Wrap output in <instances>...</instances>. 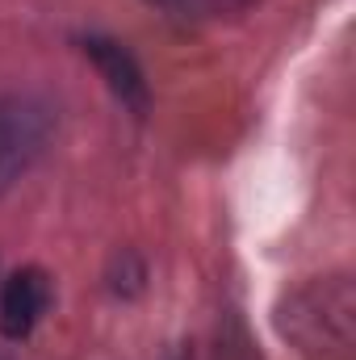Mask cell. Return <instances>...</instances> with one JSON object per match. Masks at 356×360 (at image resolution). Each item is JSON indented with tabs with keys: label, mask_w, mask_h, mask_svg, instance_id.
Returning <instances> with one entry per match:
<instances>
[{
	"label": "cell",
	"mask_w": 356,
	"mask_h": 360,
	"mask_svg": "<svg viewBox=\"0 0 356 360\" xmlns=\"http://www.w3.org/2000/svg\"><path fill=\"white\" fill-rule=\"evenodd\" d=\"M46 134H51V117L38 101L25 96L0 101V193L13 180H21V172L42 155Z\"/></svg>",
	"instance_id": "cell-1"
},
{
	"label": "cell",
	"mask_w": 356,
	"mask_h": 360,
	"mask_svg": "<svg viewBox=\"0 0 356 360\" xmlns=\"http://www.w3.org/2000/svg\"><path fill=\"white\" fill-rule=\"evenodd\" d=\"M84 55L96 63V72L105 76V84L113 89V96L130 109V113H147L151 109V92H147V80H143V68L134 63V55L113 42V38H84Z\"/></svg>",
	"instance_id": "cell-2"
},
{
	"label": "cell",
	"mask_w": 356,
	"mask_h": 360,
	"mask_svg": "<svg viewBox=\"0 0 356 360\" xmlns=\"http://www.w3.org/2000/svg\"><path fill=\"white\" fill-rule=\"evenodd\" d=\"M51 302V285H46V272L38 269H21L13 272L0 289V331L8 340H21L34 331V323L42 319Z\"/></svg>",
	"instance_id": "cell-3"
},
{
	"label": "cell",
	"mask_w": 356,
	"mask_h": 360,
	"mask_svg": "<svg viewBox=\"0 0 356 360\" xmlns=\"http://www.w3.org/2000/svg\"><path fill=\"white\" fill-rule=\"evenodd\" d=\"M180 360H189V356H180Z\"/></svg>",
	"instance_id": "cell-5"
},
{
	"label": "cell",
	"mask_w": 356,
	"mask_h": 360,
	"mask_svg": "<svg viewBox=\"0 0 356 360\" xmlns=\"http://www.w3.org/2000/svg\"><path fill=\"white\" fill-rule=\"evenodd\" d=\"M151 4H164V8H180V4H189V0H151Z\"/></svg>",
	"instance_id": "cell-4"
},
{
	"label": "cell",
	"mask_w": 356,
	"mask_h": 360,
	"mask_svg": "<svg viewBox=\"0 0 356 360\" xmlns=\"http://www.w3.org/2000/svg\"><path fill=\"white\" fill-rule=\"evenodd\" d=\"M0 360H4V356H0Z\"/></svg>",
	"instance_id": "cell-6"
}]
</instances>
